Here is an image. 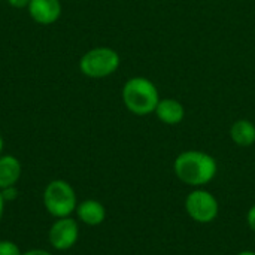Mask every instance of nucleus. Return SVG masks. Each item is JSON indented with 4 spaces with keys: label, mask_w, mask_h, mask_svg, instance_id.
<instances>
[{
    "label": "nucleus",
    "mask_w": 255,
    "mask_h": 255,
    "mask_svg": "<svg viewBox=\"0 0 255 255\" xmlns=\"http://www.w3.org/2000/svg\"><path fill=\"white\" fill-rule=\"evenodd\" d=\"M173 170L181 182L194 188H200L208 185L217 176L218 163L205 151L188 149L175 158Z\"/></svg>",
    "instance_id": "1"
},
{
    "label": "nucleus",
    "mask_w": 255,
    "mask_h": 255,
    "mask_svg": "<svg viewBox=\"0 0 255 255\" xmlns=\"http://www.w3.org/2000/svg\"><path fill=\"white\" fill-rule=\"evenodd\" d=\"M123 103L131 114L137 117H145L154 114L158 102L160 93L155 84L143 76L130 78L123 87Z\"/></svg>",
    "instance_id": "2"
},
{
    "label": "nucleus",
    "mask_w": 255,
    "mask_h": 255,
    "mask_svg": "<svg viewBox=\"0 0 255 255\" xmlns=\"http://www.w3.org/2000/svg\"><path fill=\"white\" fill-rule=\"evenodd\" d=\"M43 208L54 218L72 217L78 206V197L75 188L64 179L51 181L42 194Z\"/></svg>",
    "instance_id": "3"
},
{
    "label": "nucleus",
    "mask_w": 255,
    "mask_h": 255,
    "mask_svg": "<svg viewBox=\"0 0 255 255\" xmlns=\"http://www.w3.org/2000/svg\"><path fill=\"white\" fill-rule=\"evenodd\" d=\"M121 64L120 54L109 46H96L87 51L79 60V70L82 75L102 79L114 75Z\"/></svg>",
    "instance_id": "4"
},
{
    "label": "nucleus",
    "mask_w": 255,
    "mask_h": 255,
    "mask_svg": "<svg viewBox=\"0 0 255 255\" xmlns=\"http://www.w3.org/2000/svg\"><path fill=\"white\" fill-rule=\"evenodd\" d=\"M185 211L193 221L199 224H209L217 220L220 214V203L211 191L196 188L185 199Z\"/></svg>",
    "instance_id": "5"
},
{
    "label": "nucleus",
    "mask_w": 255,
    "mask_h": 255,
    "mask_svg": "<svg viewBox=\"0 0 255 255\" xmlns=\"http://www.w3.org/2000/svg\"><path fill=\"white\" fill-rule=\"evenodd\" d=\"M79 239V223L72 217L55 218L48 232V242L55 251H69Z\"/></svg>",
    "instance_id": "6"
},
{
    "label": "nucleus",
    "mask_w": 255,
    "mask_h": 255,
    "mask_svg": "<svg viewBox=\"0 0 255 255\" xmlns=\"http://www.w3.org/2000/svg\"><path fill=\"white\" fill-rule=\"evenodd\" d=\"M30 18L40 25H51L61 16V1L60 0H30L28 6Z\"/></svg>",
    "instance_id": "7"
},
{
    "label": "nucleus",
    "mask_w": 255,
    "mask_h": 255,
    "mask_svg": "<svg viewBox=\"0 0 255 255\" xmlns=\"http://www.w3.org/2000/svg\"><path fill=\"white\" fill-rule=\"evenodd\" d=\"M75 214L78 221L88 227H97L106 220V208L94 199H87L78 203Z\"/></svg>",
    "instance_id": "8"
},
{
    "label": "nucleus",
    "mask_w": 255,
    "mask_h": 255,
    "mask_svg": "<svg viewBox=\"0 0 255 255\" xmlns=\"http://www.w3.org/2000/svg\"><path fill=\"white\" fill-rule=\"evenodd\" d=\"M154 114L157 118L167 126H176L181 124L185 118V108L184 105L176 99H160Z\"/></svg>",
    "instance_id": "9"
},
{
    "label": "nucleus",
    "mask_w": 255,
    "mask_h": 255,
    "mask_svg": "<svg viewBox=\"0 0 255 255\" xmlns=\"http://www.w3.org/2000/svg\"><path fill=\"white\" fill-rule=\"evenodd\" d=\"M22 175V164L15 155H0V190L18 184Z\"/></svg>",
    "instance_id": "10"
},
{
    "label": "nucleus",
    "mask_w": 255,
    "mask_h": 255,
    "mask_svg": "<svg viewBox=\"0 0 255 255\" xmlns=\"http://www.w3.org/2000/svg\"><path fill=\"white\" fill-rule=\"evenodd\" d=\"M230 137L238 146H251L255 143V123L250 120H238L232 124Z\"/></svg>",
    "instance_id": "11"
},
{
    "label": "nucleus",
    "mask_w": 255,
    "mask_h": 255,
    "mask_svg": "<svg viewBox=\"0 0 255 255\" xmlns=\"http://www.w3.org/2000/svg\"><path fill=\"white\" fill-rule=\"evenodd\" d=\"M0 255H22L19 247L7 239L0 241Z\"/></svg>",
    "instance_id": "12"
},
{
    "label": "nucleus",
    "mask_w": 255,
    "mask_h": 255,
    "mask_svg": "<svg viewBox=\"0 0 255 255\" xmlns=\"http://www.w3.org/2000/svg\"><path fill=\"white\" fill-rule=\"evenodd\" d=\"M0 191H1V196H3V199H4V202H13V200L18 197V188H16V185L3 188V190H0Z\"/></svg>",
    "instance_id": "13"
},
{
    "label": "nucleus",
    "mask_w": 255,
    "mask_h": 255,
    "mask_svg": "<svg viewBox=\"0 0 255 255\" xmlns=\"http://www.w3.org/2000/svg\"><path fill=\"white\" fill-rule=\"evenodd\" d=\"M247 221H248L250 229L255 233V205H253V206L250 208V211H248V214H247Z\"/></svg>",
    "instance_id": "14"
},
{
    "label": "nucleus",
    "mask_w": 255,
    "mask_h": 255,
    "mask_svg": "<svg viewBox=\"0 0 255 255\" xmlns=\"http://www.w3.org/2000/svg\"><path fill=\"white\" fill-rule=\"evenodd\" d=\"M7 3L10 6L16 7V9H22V7H27L28 6L30 0H7Z\"/></svg>",
    "instance_id": "15"
},
{
    "label": "nucleus",
    "mask_w": 255,
    "mask_h": 255,
    "mask_svg": "<svg viewBox=\"0 0 255 255\" xmlns=\"http://www.w3.org/2000/svg\"><path fill=\"white\" fill-rule=\"evenodd\" d=\"M22 255H52L49 251L46 250H40V248H34V250H28L25 253H22Z\"/></svg>",
    "instance_id": "16"
},
{
    "label": "nucleus",
    "mask_w": 255,
    "mask_h": 255,
    "mask_svg": "<svg viewBox=\"0 0 255 255\" xmlns=\"http://www.w3.org/2000/svg\"><path fill=\"white\" fill-rule=\"evenodd\" d=\"M4 205H6V202H4V199L1 196V191H0V221H1L3 214H4Z\"/></svg>",
    "instance_id": "17"
},
{
    "label": "nucleus",
    "mask_w": 255,
    "mask_h": 255,
    "mask_svg": "<svg viewBox=\"0 0 255 255\" xmlns=\"http://www.w3.org/2000/svg\"><path fill=\"white\" fill-rule=\"evenodd\" d=\"M236 255H255V253L254 251H248V250H247V251H241L239 254Z\"/></svg>",
    "instance_id": "18"
},
{
    "label": "nucleus",
    "mask_w": 255,
    "mask_h": 255,
    "mask_svg": "<svg viewBox=\"0 0 255 255\" xmlns=\"http://www.w3.org/2000/svg\"><path fill=\"white\" fill-rule=\"evenodd\" d=\"M3 148H4V140H3V137H1V134H0V155H1V152H3Z\"/></svg>",
    "instance_id": "19"
}]
</instances>
